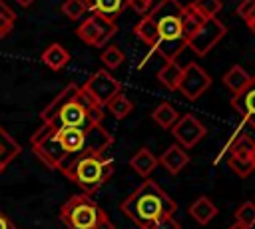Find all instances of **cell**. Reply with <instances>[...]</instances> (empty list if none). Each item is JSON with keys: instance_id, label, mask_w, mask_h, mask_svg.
I'll return each mask as SVG.
<instances>
[{"instance_id": "6da1fadb", "label": "cell", "mask_w": 255, "mask_h": 229, "mask_svg": "<svg viewBox=\"0 0 255 229\" xmlns=\"http://www.w3.org/2000/svg\"><path fill=\"white\" fill-rule=\"evenodd\" d=\"M112 143L114 137L102 123H94L88 129L42 123L30 139L36 157L46 167L58 171L82 153H106Z\"/></svg>"}, {"instance_id": "7a4b0ae2", "label": "cell", "mask_w": 255, "mask_h": 229, "mask_svg": "<svg viewBox=\"0 0 255 229\" xmlns=\"http://www.w3.org/2000/svg\"><path fill=\"white\" fill-rule=\"evenodd\" d=\"M104 108H100L80 86L68 84L42 112L40 121L62 125V127H80L88 129L94 123H102Z\"/></svg>"}, {"instance_id": "3957f363", "label": "cell", "mask_w": 255, "mask_h": 229, "mask_svg": "<svg viewBox=\"0 0 255 229\" xmlns=\"http://www.w3.org/2000/svg\"><path fill=\"white\" fill-rule=\"evenodd\" d=\"M120 209L139 229H151L159 219L173 215L177 205L155 181L145 179L131 195L120 203Z\"/></svg>"}, {"instance_id": "277c9868", "label": "cell", "mask_w": 255, "mask_h": 229, "mask_svg": "<svg viewBox=\"0 0 255 229\" xmlns=\"http://www.w3.org/2000/svg\"><path fill=\"white\" fill-rule=\"evenodd\" d=\"M62 173L80 185L86 195L96 193L114 173V159L106 153H82L74 161H70Z\"/></svg>"}, {"instance_id": "5b68a950", "label": "cell", "mask_w": 255, "mask_h": 229, "mask_svg": "<svg viewBox=\"0 0 255 229\" xmlns=\"http://www.w3.org/2000/svg\"><path fill=\"white\" fill-rule=\"evenodd\" d=\"M104 215L106 211L86 193L72 195L60 207V219L68 229H94Z\"/></svg>"}, {"instance_id": "8992f818", "label": "cell", "mask_w": 255, "mask_h": 229, "mask_svg": "<svg viewBox=\"0 0 255 229\" xmlns=\"http://www.w3.org/2000/svg\"><path fill=\"white\" fill-rule=\"evenodd\" d=\"M116 32H118L116 22H112V20H108V18H102V16H98V14L88 16V18L76 28V36H78L84 44L96 46V48L106 46V44L114 38Z\"/></svg>"}, {"instance_id": "52a82bcc", "label": "cell", "mask_w": 255, "mask_h": 229, "mask_svg": "<svg viewBox=\"0 0 255 229\" xmlns=\"http://www.w3.org/2000/svg\"><path fill=\"white\" fill-rule=\"evenodd\" d=\"M100 108H104L114 96H118L122 92V84L108 72V70H98L96 74H92L84 86H80Z\"/></svg>"}, {"instance_id": "ba28073f", "label": "cell", "mask_w": 255, "mask_h": 229, "mask_svg": "<svg viewBox=\"0 0 255 229\" xmlns=\"http://www.w3.org/2000/svg\"><path fill=\"white\" fill-rule=\"evenodd\" d=\"M225 34H227V26H225L221 20H217V18H209V20H205V22L199 26V30H197L193 36H189V38L185 40V44H187V48H191L197 56H205L207 52L213 50V46H215Z\"/></svg>"}, {"instance_id": "9c48e42d", "label": "cell", "mask_w": 255, "mask_h": 229, "mask_svg": "<svg viewBox=\"0 0 255 229\" xmlns=\"http://www.w3.org/2000/svg\"><path fill=\"white\" fill-rule=\"evenodd\" d=\"M211 88V76L197 64V62H189L187 66L181 68V78H179V86L177 90L187 98V100H197L199 96H203L207 90Z\"/></svg>"}, {"instance_id": "30bf717a", "label": "cell", "mask_w": 255, "mask_h": 229, "mask_svg": "<svg viewBox=\"0 0 255 229\" xmlns=\"http://www.w3.org/2000/svg\"><path fill=\"white\" fill-rule=\"evenodd\" d=\"M171 133L175 137V141L179 143V147L183 149H191L193 145H197L201 141V137L205 135V125L191 114H185L181 115L173 127H171Z\"/></svg>"}, {"instance_id": "8fae6325", "label": "cell", "mask_w": 255, "mask_h": 229, "mask_svg": "<svg viewBox=\"0 0 255 229\" xmlns=\"http://www.w3.org/2000/svg\"><path fill=\"white\" fill-rule=\"evenodd\" d=\"M231 106L243 117V121L255 129V76H251L249 84L241 92L233 94Z\"/></svg>"}, {"instance_id": "7c38bea8", "label": "cell", "mask_w": 255, "mask_h": 229, "mask_svg": "<svg viewBox=\"0 0 255 229\" xmlns=\"http://www.w3.org/2000/svg\"><path fill=\"white\" fill-rule=\"evenodd\" d=\"M84 4H86V8H88V12L98 14V16H102V18H108V20H112V22H114V20L124 12V8L128 6L126 0H84Z\"/></svg>"}, {"instance_id": "4fadbf2b", "label": "cell", "mask_w": 255, "mask_h": 229, "mask_svg": "<svg viewBox=\"0 0 255 229\" xmlns=\"http://www.w3.org/2000/svg\"><path fill=\"white\" fill-rule=\"evenodd\" d=\"M159 163L171 173V175H175V173H179L187 163H189V155H187V151L183 149V147H179V145H169L163 153H161V157H159Z\"/></svg>"}, {"instance_id": "5bb4252c", "label": "cell", "mask_w": 255, "mask_h": 229, "mask_svg": "<svg viewBox=\"0 0 255 229\" xmlns=\"http://www.w3.org/2000/svg\"><path fill=\"white\" fill-rule=\"evenodd\" d=\"M189 215L199 223V225H207L215 215H217V207L213 205V201L205 195H199L191 205H189Z\"/></svg>"}, {"instance_id": "9a60e30c", "label": "cell", "mask_w": 255, "mask_h": 229, "mask_svg": "<svg viewBox=\"0 0 255 229\" xmlns=\"http://www.w3.org/2000/svg\"><path fill=\"white\" fill-rule=\"evenodd\" d=\"M129 165H131V169H133L137 175L147 177V175L155 169V165H157V157H155L147 147H141V149L129 159Z\"/></svg>"}, {"instance_id": "2e32d148", "label": "cell", "mask_w": 255, "mask_h": 229, "mask_svg": "<svg viewBox=\"0 0 255 229\" xmlns=\"http://www.w3.org/2000/svg\"><path fill=\"white\" fill-rule=\"evenodd\" d=\"M42 62L50 68V70H62L68 62H70V54L64 46L60 44H50L44 52H42Z\"/></svg>"}, {"instance_id": "e0dca14e", "label": "cell", "mask_w": 255, "mask_h": 229, "mask_svg": "<svg viewBox=\"0 0 255 229\" xmlns=\"http://www.w3.org/2000/svg\"><path fill=\"white\" fill-rule=\"evenodd\" d=\"M151 48L165 62H175V58L183 52V48H187V44H185L183 38H179V40H157Z\"/></svg>"}, {"instance_id": "ac0fdd59", "label": "cell", "mask_w": 255, "mask_h": 229, "mask_svg": "<svg viewBox=\"0 0 255 229\" xmlns=\"http://www.w3.org/2000/svg\"><path fill=\"white\" fill-rule=\"evenodd\" d=\"M249 80H251V76L241 68V66H231L227 72H225V76H223V86L227 88V90H231L233 94H237V92H241L247 84H249Z\"/></svg>"}, {"instance_id": "d6986e66", "label": "cell", "mask_w": 255, "mask_h": 229, "mask_svg": "<svg viewBox=\"0 0 255 229\" xmlns=\"http://www.w3.org/2000/svg\"><path fill=\"white\" fill-rule=\"evenodd\" d=\"M151 119H153L159 127H163V129H171L173 123L179 119V114H177V110H175L169 102H161V104L151 112Z\"/></svg>"}, {"instance_id": "ffe728a7", "label": "cell", "mask_w": 255, "mask_h": 229, "mask_svg": "<svg viewBox=\"0 0 255 229\" xmlns=\"http://www.w3.org/2000/svg\"><path fill=\"white\" fill-rule=\"evenodd\" d=\"M203 22H205V18L193 8V4L183 6V12H181V28H183L185 40H187L189 36H193V34L199 30V26H201Z\"/></svg>"}, {"instance_id": "44dd1931", "label": "cell", "mask_w": 255, "mask_h": 229, "mask_svg": "<svg viewBox=\"0 0 255 229\" xmlns=\"http://www.w3.org/2000/svg\"><path fill=\"white\" fill-rule=\"evenodd\" d=\"M133 32H135V36L143 42V44H147L149 48L155 44V40H157V26H155V22L145 14V16H141V20L133 26Z\"/></svg>"}, {"instance_id": "7402d4cb", "label": "cell", "mask_w": 255, "mask_h": 229, "mask_svg": "<svg viewBox=\"0 0 255 229\" xmlns=\"http://www.w3.org/2000/svg\"><path fill=\"white\" fill-rule=\"evenodd\" d=\"M179 78H181V66L177 62H165V66L157 72L159 84H163L167 90H173V92L179 86Z\"/></svg>"}, {"instance_id": "603a6c76", "label": "cell", "mask_w": 255, "mask_h": 229, "mask_svg": "<svg viewBox=\"0 0 255 229\" xmlns=\"http://www.w3.org/2000/svg\"><path fill=\"white\" fill-rule=\"evenodd\" d=\"M18 153H20L18 141L0 125V161H2L4 165H8Z\"/></svg>"}, {"instance_id": "cb8c5ba5", "label": "cell", "mask_w": 255, "mask_h": 229, "mask_svg": "<svg viewBox=\"0 0 255 229\" xmlns=\"http://www.w3.org/2000/svg\"><path fill=\"white\" fill-rule=\"evenodd\" d=\"M108 110H110V114L114 115V117H118V119H124L131 110H133V104H131V100H128L122 92L118 94V96H114L108 104Z\"/></svg>"}, {"instance_id": "d4e9b609", "label": "cell", "mask_w": 255, "mask_h": 229, "mask_svg": "<svg viewBox=\"0 0 255 229\" xmlns=\"http://www.w3.org/2000/svg\"><path fill=\"white\" fill-rule=\"evenodd\" d=\"M14 22H16V14H14V10H12L4 0H0V38L8 36V34L12 32Z\"/></svg>"}, {"instance_id": "484cf974", "label": "cell", "mask_w": 255, "mask_h": 229, "mask_svg": "<svg viewBox=\"0 0 255 229\" xmlns=\"http://www.w3.org/2000/svg\"><path fill=\"white\" fill-rule=\"evenodd\" d=\"M124 52L118 48V46H108L104 52H102V56H100V60H102V64L108 68V70H116L118 66H122V62H124Z\"/></svg>"}, {"instance_id": "4316f807", "label": "cell", "mask_w": 255, "mask_h": 229, "mask_svg": "<svg viewBox=\"0 0 255 229\" xmlns=\"http://www.w3.org/2000/svg\"><path fill=\"white\" fill-rule=\"evenodd\" d=\"M235 219L237 223L245 225V227H255V203L253 201H245L235 209Z\"/></svg>"}, {"instance_id": "83f0119b", "label": "cell", "mask_w": 255, "mask_h": 229, "mask_svg": "<svg viewBox=\"0 0 255 229\" xmlns=\"http://www.w3.org/2000/svg\"><path fill=\"white\" fill-rule=\"evenodd\" d=\"M193 4V8L205 18V20H209V18H215L219 12H221V0H193L191 2Z\"/></svg>"}, {"instance_id": "f1b7e54d", "label": "cell", "mask_w": 255, "mask_h": 229, "mask_svg": "<svg viewBox=\"0 0 255 229\" xmlns=\"http://www.w3.org/2000/svg\"><path fill=\"white\" fill-rule=\"evenodd\" d=\"M60 10H62L64 16H68L70 20H80V18L88 12L84 0H64V4L60 6Z\"/></svg>"}, {"instance_id": "f546056e", "label": "cell", "mask_w": 255, "mask_h": 229, "mask_svg": "<svg viewBox=\"0 0 255 229\" xmlns=\"http://www.w3.org/2000/svg\"><path fill=\"white\" fill-rule=\"evenodd\" d=\"M227 165L239 175V177H247L251 171H253V167H251V163L249 161H243V159H235V157H227Z\"/></svg>"}, {"instance_id": "4dcf8cb0", "label": "cell", "mask_w": 255, "mask_h": 229, "mask_svg": "<svg viewBox=\"0 0 255 229\" xmlns=\"http://www.w3.org/2000/svg\"><path fill=\"white\" fill-rule=\"evenodd\" d=\"M151 2L153 0H126V4L139 16H145L149 10H151Z\"/></svg>"}, {"instance_id": "1f68e13d", "label": "cell", "mask_w": 255, "mask_h": 229, "mask_svg": "<svg viewBox=\"0 0 255 229\" xmlns=\"http://www.w3.org/2000/svg\"><path fill=\"white\" fill-rule=\"evenodd\" d=\"M151 229H181V225H179V221L173 215H167V217L159 219Z\"/></svg>"}, {"instance_id": "d6a6232c", "label": "cell", "mask_w": 255, "mask_h": 229, "mask_svg": "<svg viewBox=\"0 0 255 229\" xmlns=\"http://www.w3.org/2000/svg\"><path fill=\"white\" fill-rule=\"evenodd\" d=\"M253 10H255V0H243V2L237 6V10H235V12H237V16H239V18H243V20H245Z\"/></svg>"}, {"instance_id": "836d02e7", "label": "cell", "mask_w": 255, "mask_h": 229, "mask_svg": "<svg viewBox=\"0 0 255 229\" xmlns=\"http://www.w3.org/2000/svg\"><path fill=\"white\" fill-rule=\"evenodd\" d=\"M94 229H116V227H114V223L108 219V215H104V217L100 219V223H98Z\"/></svg>"}, {"instance_id": "e575fe53", "label": "cell", "mask_w": 255, "mask_h": 229, "mask_svg": "<svg viewBox=\"0 0 255 229\" xmlns=\"http://www.w3.org/2000/svg\"><path fill=\"white\" fill-rule=\"evenodd\" d=\"M0 229H16V227H14V223H12V221H10L2 211H0Z\"/></svg>"}, {"instance_id": "d590c367", "label": "cell", "mask_w": 255, "mask_h": 229, "mask_svg": "<svg viewBox=\"0 0 255 229\" xmlns=\"http://www.w3.org/2000/svg\"><path fill=\"white\" fill-rule=\"evenodd\" d=\"M245 22H247V26H249V30H251V32L255 34V16H249V18H247Z\"/></svg>"}, {"instance_id": "8d00e7d4", "label": "cell", "mask_w": 255, "mask_h": 229, "mask_svg": "<svg viewBox=\"0 0 255 229\" xmlns=\"http://www.w3.org/2000/svg\"><path fill=\"white\" fill-rule=\"evenodd\" d=\"M14 2H18L20 6H24V8H28V6H32L36 0H14Z\"/></svg>"}, {"instance_id": "74e56055", "label": "cell", "mask_w": 255, "mask_h": 229, "mask_svg": "<svg viewBox=\"0 0 255 229\" xmlns=\"http://www.w3.org/2000/svg\"><path fill=\"white\" fill-rule=\"evenodd\" d=\"M249 161H251V167L255 169V145H253V149H251V155H249Z\"/></svg>"}, {"instance_id": "f35d334b", "label": "cell", "mask_w": 255, "mask_h": 229, "mask_svg": "<svg viewBox=\"0 0 255 229\" xmlns=\"http://www.w3.org/2000/svg\"><path fill=\"white\" fill-rule=\"evenodd\" d=\"M229 229H249V227H245V225H241V223H237V221H235V223H233Z\"/></svg>"}, {"instance_id": "ab89813d", "label": "cell", "mask_w": 255, "mask_h": 229, "mask_svg": "<svg viewBox=\"0 0 255 229\" xmlns=\"http://www.w3.org/2000/svg\"><path fill=\"white\" fill-rule=\"evenodd\" d=\"M4 169H6V165H4V163H2V161H0V173H2V171H4Z\"/></svg>"}, {"instance_id": "60d3db41", "label": "cell", "mask_w": 255, "mask_h": 229, "mask_svg": "<svg viewBox=\"0 0 255 229\" xmlns=\"http://www.w3.org/2000/svg\"><path fill=\"white\" fill-rule=\"evenodd\" d=\"M249 16H255V10H253V12H251V14H249ZM249 16H247V18H249ZM247 18H245V20H247Z\"/></svg>"}]
</instances>
